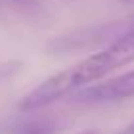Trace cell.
Listing matches in <instances>:
<instances>
[{"label":"cell","instance_id":"obj_2","mask_svg":"<svg viewBox=\"0 0 134 134\" xmlns=\"http://www.w3.org/2000/svg\"><path fill=\"white\" fill-rule=\"evenodd\" d=\"M128 99H134V69L113 79L89 85L77 91L73 97V100L79 105H107V103H120Z\"/></svg>","mask_w":134,"mask_h":134},{"label":"cell","instance_id":"obj_7","mask_svg":"<svg viewBox=\"0 0 134 134\" xmlns=\"http://www.w3.org/2000/svg\"><path fill=\"white\" fill-rule=\"evenodd\" d=\"M130 2H134V0H130Z\"/></svg>","mask_w":134,"mask_h":134},{"label":"cell","instance_id":"obj_6","mask_svg":"<svg viewBox=\"0 0 134 134\" xmlns=\"http://www.w3.org/2000/svg\"><path fill=\"white\" fill-rule=\"evenodd\" d=\"M79 134H99V132H95V130H85V132H79Z\"/></svg>","mask_w":134,"mask_h":134},{"label":"cell","instance_id":"obj_5","mask_svg":"<svg viewBox=\"0 0 134 134\" xmlns=\"http://www.w3.org/2000/svg\"><path fill=\"white\" fill-rule=\"evenodd\" d=\"M14 2H20V4H30V2H34V0H14Z\"/></svg>","mask_w":134,"mask_h":134},{"label":"cell","instance_id":"obj_3","mask_svg":"<svg viewBox=\"0 0 134 134\" xmlns=\"http://www.w3.org/2000/svg\"><path fill=\"white\" fill-rule=\"evenodd\" d=\"M20 71V63L16 61H6V63H0V83L14 75V73Z\"/></svg>","mask_w":134,"mask_h":134},{"label":"cell","instance_id":"obj_1","mask_svg":"<svg viewBox=\"0 0 134 134\" xmlns=\"http://www.w3.org/2000/svg\"><path fill=\"white\" fill-rule=\"evenodd\" d=\"M130 63H134V30L116 36L100 51L87 55L85 59L65 67L63 71L53 73L30 93H26L16 107L20 113H36L89 85L99 83Z\"/></svg>","mask_w":134,"mask_h":134},{"label":"cell","instance_id":"obj_4","mask_svg":"<svg viewBox=\"0 0 134 134\" xmlns=\"http://www.w3.org/2000/svg\"><path fill=\"white\" fill-rule=\"evenodd\" d=\"M116 134H134V120L130 122L128 126H124V128H122V130H118Z\"/></svg>","mask_w":134,"mask_h":134}]
</instances>
